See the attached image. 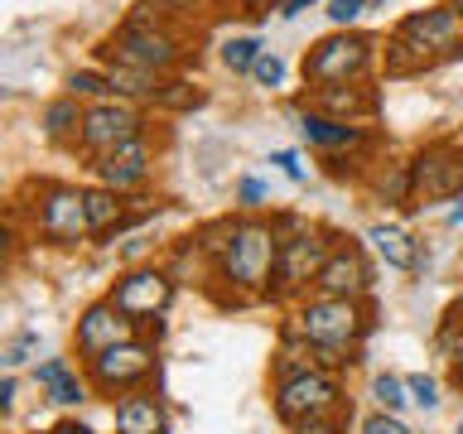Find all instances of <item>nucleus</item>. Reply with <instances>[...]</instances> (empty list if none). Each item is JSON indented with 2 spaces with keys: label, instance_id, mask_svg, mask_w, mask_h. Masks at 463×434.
Here are the masks:
<instances>
[{
  "label": "nucleus",
  "instance_id": "obj_25",
  "mask_svg": "<svg viewBox=\"0 0 463 434\" xmlns=\"http://www.w3.org/2000/svg\"><path fill=\"white\" fill-rule=\"evenodd\" d=\"M68 97H78L82 107H97V101H111L116 87H111V72L107 68H72L68 82H63Z\"/></svg>",
  "mask_w": 463,
  "mask_h": 434
},
{
  "label": "nucleus",
  "instance_id": "obj_31",
  "mask_svg": "<svg viewBox=\"0 0 463 434\" xmlns=\"http://www.w3.org/2000/svg\"><path fill=\"white\" fill-rule=\"evenodd\" d=\"M285 58L280 53H275V49H266V53H260L256 58V68H251V82L256 87H266V92H280V87H285Z\"/></svg>",
  "mask_w": 463,
  "mask_h": 434
},
{
  "label": "nucleus",
  "instance_id": "obj_24",
  "mask_svg": "<svg viewBox=\"0 0 463 434\" xmlns=\"http://www.w3.org/2000/svg\"><path fill=\"white\" fill-rule=\"evenodd\" d=\"M382 63H386V78H420V72L439 68L425 49H415L411 39H401L396 29L386 34V49H382Z\"/></svg>",
  "mask_w": 463,
  "mask_h": 434
},
{
  "label": "nucleus",
  "instance_id": "obj_44",
  "mask_svg": "<svg viewBox=\"0 0 463 434\" xmlns=\"http://www.w3.org/2000/svg\"><path fill=\"white\" fill-rule=\"evenodd\" d=\"M241 5H266V0H241ZM275 5H280V0H275Z\"/></svg>",
  "mask_w": 463,
  "mask_h": 434
},
{
  "label": "nucleus",
  "instance_id": "obj_23",
  "mask_svg": "<svg viewBox=\"0 0 463 434\" xmlns=\"http://www.w3.org/2000/svg\"><path fill=\"white\" fill-rule=\"evenodd\" d=\"M367 179H372V203H382V208H411V159H386Z\"/></svg>",
  "mask_w": 463,
  "mask_h": 434
},
{
  "label": "nucleus",
  "instance_id": "obj_45",
  "mask_svg": "<svg viewBox=\"0 0 463 434\" xmlns=\"http://www.w3.org/2000/svg\"><path fill=\"white\" fill-rule=\"evenodd\" d=\"M454 386H463V367H458V372H454Z\"/></svg>",
  "mask_w": 463,
  "mask_h": 434
},
{
  "label": "nucleus",
  "instance_id": "obj_26",
  "mask_svg": "<svg viewBox=\"0 0 463 434\" xmlns=\"http://www.w3.org/2000/svg\"><path fill=\"white\" fill-rule=\"evenodd\" d=\"M260 53H266V43H260L256 34H232V39H222V49H217V58H222V68L232 72V78H251Z\"/></svg>",
  "mask_w": 463,
  "mask_h": 434
},
{
  "label": "nucleus",
  "instance_id": "obj_4",
  "mask_svg": "<svg viewBox=\"0 0 463 434\" xmlns=\"http://www.w3.org/2000/svg\"><path fill=\"white\" fill-rule=\"evenodd\" d=\"M270 222L280 231V260H275V280L266 299L299 304L304 295H314L318 270H324V260L333 256V246L343 237L324 222H309L304 212H270Z\"/></svg>",
  "mask_w": 463,
  "mask_h": 434
},
{
  "label": "nucleus",
  "instance_id": "obj_3",
  "mask_svg": "<svg viewBox=\"0 0 463 434\" xmlns=\"http://www.w3.org/2000/svg\"><path fill=\"white\" fill-rule=\"evenodd\" d=\"M97 58L101 63L155 72V78H174V68L188 58V49H184V29H174V20L159 5L140 0V5L121 20V29L97 49Z\"/></svg>",
  "mask_w": 463,
  "mask_h": 434
},
{
  "label": "nucleus",
  "instance_id": "obj_19",
  "mask_svg": "<svg viewBox=\"0 0 463 434\" xmlns=\"http://www.w3.org/2000/svg\"><path fill=\"white\" fill-rule=\"evenodd\" d=\"M362 241H367L391 270H420L425 266V246H420L415 231L401 227V222H372L367 231H362Z\"/></svg>",
  "mask_w": 463,
  "mask_h": 434
},
{
  "label": "nucleus",
  "instance_id": "obj_36",
  "mask_svg": "<svg viewBox=\"0 0 463 434\" xmlns=\"http://www.w3.org/2000/svg\"><path fill=\"white\" fill-rule=\"evenodd\" d=\"M260 203H266V184H260V179H237V208L256 212Z\"/></svg>",
  "mask_w": 463,
  "mask_h": 434
},
{
  "label": "nucleus",
  "instance_id": "obj_9",
  "mask_svg": "<svg viewBox=\"0 0 463 434\" xmlns=\"http://www.w3.org/2000/svg\"><path fill=\"white\" fill-rule=\"evenodd\" d=\"M463 193V155L444 140H425L411 155V212Z\"/></svg>",
  "mask_w": 463,
  "mask_h": 434
},
{
  "label": "nucleus",
  "instance_id": "obj_38",
  "mask_svg": "<svg viewBox=\"0 0 463 434\" xmlns=\"http://www.w3.org/2000/svg\"><path fill=\"white\" fill-rule=\"evenodd\" d=\"M314 5H328V0H280V5H275V14H280V20H299V14L314 10Z\"/></svg>",
  "mask_w": 463,
  "mask_h": 434
},
{
  "label": "nucleus",
  "instance_id": "obj_2",
  "mask_svg": "<svg viewBox=\"0 0 463 434\" xmlns=\"http://www.w3.org/2000/svg\"><path fill=\"white\" fill-rule=\"evenodd\" d=\"M289 328L318 353V367L343 372L357 362L362 343L372 333V299H333V295H304L289 304Z\"/></svg>",
  "mask_w": 463,
  "mask_h": 434
},
{
  "label": "nucleus",
  "instance_id": "obj_10",
  "mask_svg": "<svg viewBox=\"0 0 463 434\" xmlns=\"http://www.w3.org/2000/svg\"><path fill=\"white\" fill-rule=\"evenodd\" d=\"M145 136H150V111L136 107V101L111 97V101H97V107H87V126H82L78 150H82L87 159H97V155L121 150V145L145 140Z\"/></svg>",
  "mask_w": 463,
  "mask_h": 434
},
{
  "label": "nucleus",
  "instance_id": "obj_5",
  "mask_svg": "<svg viewBox=\"0 0 463 434\" xmlns=\"http://www.w3.org/2000/svg\"><path fill=\"white\" fill-rule=\"evenodd\" d=\"M382 63V39L367 29H333L304 49V82L309 87H343V82H372V68Z\"/></svg>",
  "mask_w": 463,
  "mask_h": 434
},
{
  "label": "nucleus",
  "instance_id": "obj_37",
  "mask_svg": "<svg viewBox=\"0 0 463 434\" xmlns=\"http://www.w3.org/2000/svg\"><path fill=\"white\" fill-rule=\"evenodd\" d=\"M285 434H347V420H343V415H328V420H304V425H289Z\"/></svg>",
  "mask_w": 463,
  "mask_h": 434
},
{
  "label": "nucleus",
  "instance_id": "obj_13",
  "mask_svg": "<svg viewBox=\"0 0 463 434\" xmlns=\"http://www.w3.org/2000/svg\"><path fill=\"white\" fill-rule=\"evenodd\" d=\"M155 165H159V150L155 140H130L121 150H107L97 159H87V174H92V184L111 188V193H145V184L155 179Z\"/></svg>",
  "mask_w": 463,
  "mask_h": 434
},
{
  "label": "nucleus",
  "instance_id": "obj_16",
  "mask_svg": "<svg viewBox=\"0 0 463 434\" xmlns=\"http://www.w3.org/2000/svg\"><path fill=\"white\" fill-rule=\"evenodd\" d=\"M299 107H309L318 116H333V121H353V126H367L382 116V92L376 82H343V87H309Z\"/></svg>",
  "mask_w": 463,
  "mask_h": 434
},
{
  "label": "nucleus",
  "instance_id": "obj_42",
  "mask_svg": "<svg viewBox=\"0 0 463 434\" xmlns=\"http://www.w3.org/2000/svg\"><path fill=\"white\" fill-rule=\"evenodd\" d=\"M444 222H449V227H463V193L454 198V208H449V217H444Z\"/></svg>",
  "mask_w": 463,
  "mask_h": 434
},
{
  "label": "nucleus",
  "instance_id": "obj_28",
  "mask_svg": "<svg viewBox=\"0 0 463 434\" xmlns=\"http://www.w3.org/2000/svg\"><path fill=\"white\" fill-rule=\"evenodd\" d=\"M367 396H372L376 410L401 415L405 405H411V386H405V376H396V372H376V376H372V386H367Z\"/></svg>",
  "mask_w": 463,
  "mask_h": 434
},
{
  "label": "nucleus",
  "instance_id": "obj_8",
  "mask_svg": "<svg viewBox=\"0 0 463 434\" xmlns=\"http://www.w3.org/2000/svg\"><path fill=\"white\" fill-rule=\"evenodd\" d=\"M159 367V353H155V343L150 338H130L121 347H111V353H101L92 362H82V372H87V382H92L97 396H130V391H150V376Z\"/></svg>",
  "mask_w": 463,
  "mask_h": 434
},
{
  "label": "nucleus",
  "instance_id": "obj_22",
  "mask_svg": "<svg viewBox=\"0 0 463 434\" xmlns=\"http://www.w3.org/2000/svg\"><path fill=\"white\" fill-rule=\"evenodd\" d=\"M318 367V353L309 343L299 338L295 328H280V347H275V362H270V386H280V382H295V376H304V372H314Z\"/></svg>",
  "mask_w": 463,
  "mask_h": 434
},
{
  "label": "nucleus",
  "instance_id": "obj_11",
  "mask_svg": "<svg viewBox=\"0 0 463 434\" xmlns=\"http://www.w3.org/2000/svg\"><path fill=\"white\" fill-rule=\"evenodd\" d=\"M174 285H179V280L169 275V266H130L126 275H116V280H111L107 299L126 318H136L140 328H150L155 318H165L169 299H174Z\"/></svg>",
  "mask_w": 463,
  "mask_h": 434
},
{
  "label": "nucleus",
  "instance_id": "obj_12",
  "mask_svg": "<svg viewBox=\"0 0 463 434\" xmlns=\"http://www.w3.org/2000/svg\"><path fill=\"white\" fill-rule=\"evenodd\" d=\"M396 34L411 39L415 49H425L434 63H454L463 58V14L439 0V5H425V10H411L405 20H396Z\"/></svg>",
  "mask_w": 463,
  "mask_h": 434
},
{
  "label": "nucleus",
  "instance_id": "obj_14",
  "mask_svg": "<svg viewBox=\"0 0 463 434\" xmlns=\"http://www.w3.org/2000/svg\"><path fill=\"white\" fill-rule=\"evenodd\" d=\"M130 338H140V324L126 318L111 299H92L78 314V324H72V353H78V362H92V357L111 353V347H121Z\"/></svg>",
  "mask_w": 463,
  "mask_h": 434
},
{
  "label": "nucleus",
  "instance_id": "obj_29",
  "mask_svg": "<svg viewBox=\"0 0 463 434\" xmlns=\"http://www.w3.org/2000/svg\"><path fill=\"white\" fill-rule=\"evenodd\" d=\"M208 101V92L203 87H194L188 78H165V87H159V97H155V107L159 111H194Z\"/></svg>",
  "mask_w": 463,
  "mask_h": 434
},
{
  "label": "nucleus",
  "instance_id": "obj_39",
  "mask_svg": "<svg viewBox=\"0 0 463 434\" xmlns=\"http://www.w3.org/2000/svg\"><path fill=\"white\" fill-rule=\"evenodd\" d=\"M14 391H20V382H14V372L0 376V415H14Z\"/></svg>",
  "mask_w": 463,
  "mask_h": 434
},
{
  "label": "nucleus",
  "instance_id": "obj_47",
  "mask_svg": "<svg viewBox=\"0 0 463 434\" xmlns=\"http://www.w3.org/2000/svg\"><path fill=\"white\" fill-rule=\"evenodd\" d=\"M454 434H463V420H458V425H454Z\"/></svg>",
  "mask_w": 463,
  "mask_h": 434
},
{
  "label": "nucleus",
  "instance_id": "obj_32",
  "mask_svg": "<svg viewBox=\"0 0 463 434\" xmlns=\"http://www.w3.org/2000/svg\"><path fill=\"white\" fill-rule=\"evenodd\" d=\"M405 386H411V405H420V410H439V382H434V376L430 372H411V376H405Z\"/></svg>",
  "mask_w": 463,
  "mask_h": 434
},
{
  "label": "nucleus",
  "instance_id": "obj_40",
  "mask_svg": "<svg viewBox=\"0 0 463 434\" xmlns=\"http://www.w3.org/2000/svg\"><path fill=\"white\" fill-rule=\"evenodd\" d=\"M150 5H159V10L169 14V20H179V14H194L203 0H150Z\"/></svg>",
  "mask_w": 463,
  "mask_h": 434
},
{
  "label": "nucleus",
  "instance_id": "obj_20",
  "mask_svg": "<svg viewBox=\"0 0 463 434\" xmlns=\"http://www.w3.org/2000/svg\"><path fill=\"white\" fill-rule=\"evenodd\" d=\"M111 420H116V434H169V410H165L159 396H150V391L116 396Z\"/></svg>",
  "mask_w": 463,
  "mask_h": 434
},
{
  "label": "nucleus",
  "instance_id": "obj_1",
  "mask_svg": "<svg viewBox=\"0 0 463 434\" xmlns=\"http://www.w3.org/2000/svg\"><path fill=\"white\" fill-rule=\"evenodd\" d=\"M203 251L213 260V280L232 289V299H266L280 260V231L270 217L241 212V217H217L198 231Z\"/></svg>",
  "mask_w": 463,
  "mask_h": 434
},
{
  "label": "nucleus",
  "instance_id": "obj_15",
  "mask_svg": "<svg viewBox=\"0 0 463 434\" xmlns=\"http://www.w3.org/2000/svg\"><path fill=\"white\" fill-rule=\"evenodd\" d=\"M372 289H376V270H372V260L367 251H362L357 241H338L333 246V256L324 260V270H318V280H314V295H333V299H372Z\"/></svg>",
  "mask_w": 463,
  "mask_h": 434
},
{
  "label": "nucleus",
  "instance_id": "obj_46",
  "mask_svg": "<svg viewBox=\"0 0 463 434\" xmlns=\"http://www.w3.org/2000/svg\"><path fill=\"white\" fill-rule=\"evenodd\" d=\"M449 5H454V10H458V14H463V0H449Z\"/></svg>",
  "mask_w": 463,
  "mask_h": 434
},
{
  "label": "nucleus",
  "instance_id": "obj_18",
  "mask_svg": "<svg viewBox=\"0 0 463 434\" xmlns=\"http://www.w3.org/2000/svg\"><path fill=\"white\" fill-rule=\"evenodd\" d=\"M34 386L58 405V410H78V405L87 401V391H92L87 372H78L68 357H43V362H34Z\"/></svg>",
  "mask_w": 463,
  "mask_h": 434
},
{
  "label": "nucleus",
  "instance_id": "obj_27",
  "mask_svg": "<svg viewBox=\"0 0 463 434\" xmlns=\"http://www.w3.org/2000/svg\"><path fill=\"white\" fill-rule=\"evenodd\" d=\"M434 357L449 362V367H463V304H454L444 318H439V328H434Z\"/></svg>",
  "mask_w": 463,
  "mask_h": 434
},
{
  "label": "nucleus",
  "instance_id": "obj_33",
  "mask_svg": "<svg viewBox=\"0 0 463 434\" xmlns=\"http://www.w3.org/2000/svg\"><path fill=\"white\" fill-rule=\"evenodd\" d=\"M324 14H328L333 29H357V20L367 14V0H328Z\"/></svg>",
  "mask_w": 463,
  "mask_h": 434
},
{
  "label": "nucleus",
  "instance_id": "obj_43",
  "mask_svg": "<svg viewBox=\"0 0 463 434\" xmlns=\"http://www.w3.org/2000/svg\"><path fill=\"white\" fill-rule=\"evenodd\" d=\"M449 145H454V150H458V155H463V126H458V130H454V136H449Z\"/></svg>",
  "mask_w": 463,
  "mask_h": 434
},
{
  "label": "nucleus",
  "instance_id": "obj_34",
  "mask_svg": "<svg viewBox=\"0 0 463 434\" xmlns=\"http://www.w3.org/2000/svg\"><path fill=\"white\" fill-rule=\"evenodd\" d=\"M357 434H415L411 425H405L401 415H386V410H372V415H362V425Z\"/></svg>",
  "mask_w": 463,
  "mask_h": 434
},
{
  "label": "nucleus",
  "instance_id": "obj_7",
  "mask_svg": "<svg viewBox=\"0 0 463 434\" xmlns=\"http://www.w3.org/2000/svg\"><path fill=\"white\" fill-rule=\"evenodd\" d=\"M270 410H275V420H280L285 429L289 425H304V420L343 415L347 410V382H343V372L314 367V372L295 376V382L270 386Z\"/></svg>",
  "mask_w": 463,
  "mask_h": 434
},
{
  "label": "nucleus",
  "instance_id": "obj_41",
  "mask_svg": "<svg viewBox=\"0 0 463 434\" xmlns=\"http://www.w3.org/2000/svg\"><path fill=\"white\" fill-rule=\"evenodd\" d=\"M49 434H97V429H92V425H82V420H58Z\"/></svg>",
  "mask_w": 463,
  "mask_h": 434
},
{
  "label": "nucleus",
  "instance_id": "obj_30",
  "mask_svg": "<svg viewBox=\"0 0 463 434\" xmlns=\"http://www.w3.org/2000/svg\"><path fill=\"white\" fill-rule=\"evenodd\" d=\"M39 347H43V343H39V328H20L5 347H0V367H5V372L29 367V362L39 357Z\"/></svg>",
  "mask_w": 463,
  "mask_h": 434
},
{
  "label": "nucleus",
  "instance_id": "obj_17",
  "mask_svg": "<svg viewBox=\"0 0 463 434\" xmlns=\"http://www.w3.org/2000/svg\"><path fill=\"white\" fill-rule=\"evenodd\" d=\"M299 116V140L318 155H367L372 150V130L367 126H353V121H333V116H318V111H295Z\"/></svg>",
  "mask_w": 463,
  "mask_h": 434
},
{
  "label": "nucleus",
  "instance_id": "obj_6",
  "mask_svg": "<svg viewBox=\"0 0 463 434\" xmlns=\"http://www.w3.org/2000/svg\"><path fill=\"white\" fill-rule=\"evenodd\" d=\"M29 231L43 246L72 251L92 241V212H87V184L68 179H39L34 184V208H29Z\"/></svg>",
  "mask_w": 463,
  "mask_h": 434
},
{
  "label": "nucleus",
  "instance_id": "obj_21",
  "mask_svg": "<svg viewBox=\"0 0 463 434\" xmlns=\"http://www.w3.org/2000/svg\"><path fill=\"white\" fill-rule=\"evenodd\" d=\"M82 126H87V107L78 97H53V101H43V111H39V130H43V140L49 145H72L78 150V140H82Z\"/></svg>",
  "mask_w": 463,
  "mask_h": 434
},
{
  "label": "nucleus",
  "instance_id": "obj_35",
  "mask_svg": "<svg viewBox=\"0 0 463 434\" xmlns=\"http://www.w3.org/2000/svg\"><path fill=\"white\" fill-rule=\"evenodd\" d=\"M270 165L280 169L289 184H309V169H304V159H299L295 150H275V155H270Z\"/></svg>",
  "mask_w": 463,
  "mask_h": 434
}]
</instances>
